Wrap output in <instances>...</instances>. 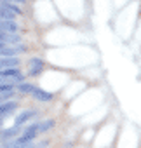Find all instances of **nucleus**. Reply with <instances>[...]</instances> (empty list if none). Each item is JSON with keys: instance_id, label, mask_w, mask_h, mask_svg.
<instances>
[{"instance_id": "nucleus-1", "label": "nucleus", "mask_w": 141, "mask_h": 148, "mask_svg": "<svg viewBox=\"0 0 141 148\" xmlns=\"http://www.w3.org/2000/svg\"><path fill=\"white\" fill-rule=\"evenodd\" d=\"M21 14H23L21 9L12 2H2L0 4V19H14Z\"/></svg>"}, {"instance_id": "nucleus-2", "label": "nucleus", "mask_w": 141, "mask_h": 148, "mask_svg": "<svg viewBox=\"0 0 141 148\" xmlns=\"http://www.w3.org/2000/svg\"><path fill=\"white\" fill-rule=\"evenodd\" d=\"M25 51H26V47L19 45V44H7V45L0 47V54H2V56H16V54L25 52Z\"/></svg>"}, {"instance_id": "nucleus-3", "label": "nucleus", "mask_w": 141, "mask_h": 148, "mask_svg": "<svg viewBox=\"0 0 141 148\" xmlns=\"http://www.w3.org/2000/svg\"><path fill=\"white\" fill-rule=\"evenodd\" d=\"M16 108H18V103L16 101H5V103H2V105H0V117L7 119Z\"/></svg>"}, {"instance_id": "nucleus-4", "label": "nucleus", "mask_w": 141, "mask_h": 148, "mask_svg": "<svg viewBox=\"0 0 141 148\" xmlns=\"http://www.w3.org/2000/svg\"><path fill=\"white\" fill-rule=\"evenodd\" d=\"M19 26L12 21V19H0V32L5 33H18Z\"/></svg>"}, {"instance_id": "nucleus-5", "label": "nucleus", "mask_w": 141, "mask_h": 148, "mask_svg": "<svg viewBox=\"0 0 141 148\" xmlns=\"http://www.w3.org/2000/svg\"><path fill=\"white\" fill-rule=\"evenodd\" d=\"M33 139L31 138H28V136H21V138H18V139H14V141H9L4 148H23V146H26V145H30Z\"/></svg>"}, {"instance_id": "nucleus-6", "label": "nucleus", "mask_w": 141, "mask_h": 148, "mask_svg": "<svg viewBox=\"0 0 141 148\" xmlns=\"http://www.w3.org/2000/svg\"><path fill=\"white\" fill-rule=\"evenodd\" d=\"M0 75H2V77H7V79H12V80H16L18 84H19L21 79H23V75H21L16 68H4L2 71H0Z\"/></svg>"}, {"instance_id": "nucleus-7", "label": "nucleus", "mask_w": 141, "mask_h": 148, "mask_svg": "<svg viewBox=\"0 0 141 148\" xmlns=\"http://www.w3.org/2000/svg\"><path fill=\"white\" fill-rule=\"evenodd\" d=\"M18 64H19V59L18 58H12V56L0 58V70H4V68H16Z\"/></svg>"}, {"instance_id": "nucleus-8", "label": "nucleus", "mask_w": 141, "mask_h": 148, "mask_svg": "<svg viewBox=\"0 0 141 148\" xmlns=\"http://www.w3.org/2000/svg\"><path fill=\"white\" fill-rule=\"evenodd\" d=\"M0 44H19V37L16 33H5V32H0Z\"/></svg>"}, {"instance_id": "nucleus-9", "label": "nucleus", "mask_w": 141, "mask_h": 148, "mask_svg": "<svg viewBox=\"0 0 141 148\" xmlns=\"http://www.w3.org/2000/svg\"><path fill=\"white\" fill-rule=\"evenodd\" d=\"M31 94H33V98L38 99V101H51V99H52V94H51V92L42 91V89H37V87L31 89Z\"/></svg>"}, {"instance_id": "nucleus-10", "label": "nucleus", "mask_w": 141, "mask_h": 148, "mask_svg": "<svg viewBox=\"0 0 141 148\" xmlns=\"http://www.w3.org/2000/svg\"><path fill=\"white\" fill-rule=\"evenodd\" d=\"M44 70V63L38 59V58H33L31 61H30V75H38V73Z\"/></svg>"}, {"instance_id": "nucleus-11", "label": "nucleus", "mask_w": 141, "mask_h": 148, "mask_svg": "<svg viewBox=\"0 0 141 148\" xmlns=\"http://www.w3.org/2000/svg\"><path fill=\"white\" fill-rule=\"evenodd\" d=\"M35 115H37V112H35V110H26V112H23V113H19V115L16 117L14 125H21L23 122H26L28 119H31V117H35Z\"/></svg>"}, {"instance_id": "nucleus-12", "label": "nucleus", "mask_w": 141, "mask_h": 148, "mask_svg": "<svg viewBox=\"0 0 141 148\" xmlns=\"http://www.w3.org/2000/svg\"><path fill=\"white\" fill-rule=\"evenodd\" d=\"M18 132H19V125H12L9 129H4L2 132H0V141H2V139H9V138L16 136Z\"/></svg>"}, {"instance_id": "nucleus-13", "label": "nucleus", "mask_w": 141, "mask_h": 148, "mask_svg": "<svg viewBox=\"0 0 141 148\" xmlns=\"http://www.w3.org/2000/svg\"><path fill=\"white\" fill-rule=\"evenodd\" d=\"M52 125H54V120H44V122L37 124V127H38V134H40V132H45V131H49Z\"/></svg>"}, {"instance_id": "nucleus-14", "label": "nucleus", "mask_w": 141, "mask_h": 148, "mask_svg": "<svg viewBox=\"0 0 141 148\" xmlns=\"http://www.w3.org/2000/svg\"><path fill=\"white\" fill-rule=\"evenodd\" d=\"M18 89H19V92H31V89H33V86L31 84H19L18 86Z\"/></svg>"}, {"instance_id": "nucleus-15", "label": "nucleus", "mask_w": 141, "mask_h": 148, "mask_svg": "<svg viewBox=\"0 0 141 148\" xmlns=\"http://www.w3.org/2000/svg\"><path fill=\"white\" fill-rule=\"evenodd\" d=\"M9 98H12V89H11V91H4L2 94H0V105H2V103H5Z\"/></svg>"}, {"instance_id": "nucleus-16", "label": "nucleus", "mask_w": 141, "mask_h": 148, "mask_svg": "<svg viewBox=\"0 0 141 148\" xmlns=\"http://www.w3.org/2000/svg\"><path fill=\"white\" fill-rule=\"evenodd\" d=\"M0 2H12V4H14V2H19V4H21V2H26V0H0Z\"/></svg>"}, {"instance_id": "nucleus-17", "label": "nucleus", "mask_w": 141, "mask_h": 148, "mask_svg": "<svg viewBox=\"0 0 141 148\" xmlns=\"http://www.w3.org/2000/svg\"><path fill=\"white\" fill-rule=\"evenodd\" d=\"M23 148H35V146H33V145L30 143V145H26V146H23Z\"/></svg>"}, {"instance_id": "nucleus-18", "label": "nucleus", "mask_w": 141, "mask_h": 148, "mask_svg": "<svg viewBox=\"0 0 141 148\" xmlns=\"http://www.w3.org/2000/svg\"><path fill=\"white\" fill-rule=\"evenodd\" d=\"M2 45H4V44H0V47H2Z\"/></svg>"}]
</instances>
